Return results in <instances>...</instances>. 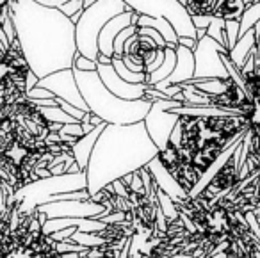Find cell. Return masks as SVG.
<instances>
[{
	"instance_id": "7c38bea8",
	"label": "cell",
	"mask_w": 260,
	"mask_h": 258,
	"mask_svg": "<svg viewBox=\"0 0 260 258\" xmlns=\"http://www.w3.org/2000/svg\"><path fill=\"white\" fill-rule=\"evenodd\" d=\"M98 75H100L102 82L105 84L109 91L112 94H116L121 100H128V102H136V100H145L146 91H148V84H128L126 80H123L121 77L116 73L114 66L109 64H98Z\"/></svg>"
},
{
	"instance_id": "6da1fadb",
	"label": "cell",
	"mask_w": 260,
	"mask_h": 258,
	"mask_svg": "<svg viewBox=\"0 0 260 258\" xmlns=\"http://www.w3.org/2000/svg\"><path fill=\"white\" fill-rule=\"evenodd\" d=\"M170 203L175 215H166L164 224L136 251L141 258H210L253 232L248 217L232 201V194L217 200L184 194Z\"/></svg>"
},
{
	"instance_id": "8fae6325",
	"label": "cell",
	"mask_w": 260,
	"mask_h": 258,
	"mask_svg": "<svg viewBox=\"0 0 260 258\" xmlns=\"http://www.w3.org/2000/svg\"><path fill=\"white\" fill-rule=\"evenodd\" d=\"M38 87H45L50 93L55 94V98H61V100L72 104L73 107L80 109L84 112H89L86 100H84L82 93H80V87L77 84L75 72L72 70H62V72L52 73L47 79H41L38 82Z\"/></svg>"
},
{
	"instance_id": "5bb4252c",
	"label": "cell",
	"mask_w": 260,
	"mask_h": 258,
	"mask_svg": "<svg viewBox=\"0 0 260 258\" xmlns=\"http://www.w3.org/2000/svg\"><path fill=\"white\" fill-rule=\"evenodd\" d=\"M132 16L134 11H126L123 15H118L116 18H112L107 25L104 27V30L100 33L98 38V48H100L102 55H107V57H114V41L119 36V33L125 29H128L132 25Z\"/></svg>"
},
{
	"instance_id": "3957f363",
	"label": "cell",
	"mask_w": 260,
	"mask_h": 258,
	"mask_svg": "<svg viewBox=\"0 0 260 258\" xmlns=\"http://www.w3.org/2000/svg\"><path fill=\"white\" fill-rule=\"evenodd\" d=\"M11 18L27 68L38 79L72 70L77 48V25L61 9L45 8L34 0H9Z\"/></svg>"
},
{
	"instance_id": "277c9868",
	"label": "cell",
	"mask_w": 260,
	"mask_h": 258,
	"mask_svg": "<svg viewBox=\"0 0 260 258\" xmlns=\"http://www.w3.org/2000/svg\"><path fill=\"white\" fill-rule=\"evenodd\" d=\"M159 155V148L152 141L145 121L134 125H107L91 153L86 169L87 194L146 168Z\"/></svg>"
},
{
	"instance_id": "9a60e30c",
	"label": "cell",
	"mask_w": 260,
	"mask_h": 258,
	"mask_svg": "<svg viewBox=\"0 0 260 258\" xmlns=\"http://www.w3.org/2000/svg\"><path fill=\"white\" fill-rule=\"evenodd\" d=\"M255 48H256V36H255V29H253L237 41L235 48L230 52V59L234 61V64L237 66L239 70H242L248 55L251 54Z\"/></svg>"
},
{
	"instance_id": "7a4b0ae2",
	"label": "cell",
	"mask_w": 260,
	"mask_h": 258,
	"mask_svg": "<svg viewBox=\"0 0 260 258\" xmlns=\"http://www.w3.org/2000/svg\"><path fill=\"white\" fill-rule=\"evenodd\" d=\"M180 139L168 143L157 162L184 194H192L200 180L224 157L232 143L249 132L246 118L239 116H180Z\"/></svg>"
},
{
	"instance_id": "d6986e66",
	"label": "cell",
	"mask_w": 260,
	"mask_h": 258,
	"mask_svg": "<svg viewBox=\"0 0 260 258\" xmlns=\"http://www.w3.org/2000/svg\"><path fill=\"white\" fill-rule=\"evenodd\" d=\"M224 29H226V20L214 15V22L210 23V27L207 29V36L212 38L214 41H217L219 45H223V47L228 50V41H226V33H224Z\"/></svg>"
},
{
	"instance_id": "9c48e42d",
	"label": "cell",
	"mask_w": 260,
	"mask_h": 258,
	"mask_svg": "<svg viewBox=\"0 0 260 258\" xmlns=\"http://www.w3.org/2000/svg\"><path fill=\"white\" fill-rule=\"evenodd\" d=\"M184 107V104L177 100H157L153 102L152 111L148 112L145 119L146 130H148L152 141L157 144V148L164 150L171 139V134L177 128L180 116L175 114L173 109Z\"/></svg>"
},
{
	"instance_id": "1f68e13d",
	"label": "cell",
	"mask_w": 260,
	"mask_h": 258,
	"mask_svg": "<svg viewBox=\"0 0 260 258\" xmlns=\"http://www.w3.org/2000/svg\"><path fill=\"white\" fill-rule=\"evenodd\" d=\"M256 66H260V40L256 41Z\"/></svg>"
},
{
	"instance_id": "44dd1931",
	"label": "cell",
	"mask_w": 260,
	"mask_h": 258,
	"mask_svg": "<svg viewBox=\"0 0 260 258\" xmlns=\"http://www.w3.org/2000/svg\"><path fill=\"white\" fill-rule=\"evenodd\" d=\"M73 68L80 70V72H96V70H98V62L89 61V59H86V57H82L80 54H77Z\"/></svg>"
},
{
	"instance_id": "30bf717a",
	"label": "cell",
	"mask_w": 260,
	"mask_h": 258,
	"mask_svg": "<svg viewBox=\"0 0 260 258\" xmlns=\"http://www.w3.org/2000/svg\"><path fill=\"white\" fill-rule=\"evenodd\" d=\"M221 54H228L230 52L214 41L212 38H203L198 43V48L194 50V61H196V73L194 79L198 80H228V70L224 66Z\"/></svg>"
},
{
	"instance_id": "d4e9b609",
	"label": "cell",
	"mask_w": 260,
	"mask_h": 258,
	"mask_svg": "<svg viewBox=\"0 0 260 258\" xmlns=\"http://www.w3.org/2000/svg\"><path fill=\"white\" fill-rule=\"evenodd\" d=\"M164 61H166V52H164V48H159V50H157V57H155V61H153L150 66H146V73H148V75H152V73H155L157 70H159L160 66L164 64Z\"/></svg>"
},
{
	"instance_id": "ffe728a7",
	"label": "cell",
	"mask_w": 260,
	"mask_h": 258,
	"mask_svg": "<svg viewBox=\"0 0 260 258\" xmlns=\"http://www.w3.org/2000/svg\"><path fill=\"white\" fill-rule=\"evenodd\" d=\"M138 33H139L138 25H130L128 29H125V30H121V33H119V36L116 38V41H114V54H116L114 57H123V55H125L126 41H128L132 36H136Z\"/></svg>"
},
{
	"instance_id": "d6a6232c",
	"label": "cell",
	"mask_w": 260,
	"mask_h": 258,
	"mask_svg": "<svg viewBox=\"0 0 260 258\" xmlns=\"http://www.w3.org/2000/svg\"><path fill=\"white\" fill-rule=\"evenodd\" d=\"M253 2H260V0H253Z\"/></svg>"
},
{
	"instance_id": "4316f807",
	"label": "cell",
	"mask_w": 260,
	"mask_h": 258,
	"mask_svg": "<svg viewBox=\"0 0 260 258\" xmlns=\"http://www.w3.org/2000/svg\"><path fill=\"white\" fill-rule=\"evenodd\" d=\"M34 2H38V4H41V6H45V8L61 9L62 6L66 4V2H70V0H34Z\"/></svg>"
},
{
	"instance_id": "2e32d148",
	"label": "cell",
	"mask_w": 260,
	"mask_h": 258,
	"mask_svg": "<svg viewBox=\"0 0 260 258\" xmlns=\"http://www.w3.org/2000/svg\"><path fill=\"white\" fill-rule=\"evenodd\" d=\"M164 52H166V61H164V64L160 66L155 73L148 75L146 84H148L150 87H155L159 82H162V80H166L168 77H171V73H173L175 68H177V61H178L177 50H175L173 47H166V48H164Z\"/></svg>"
},
{
	"instance_id": "ba28073f",
	"label": "cell",
	"mask_w": 260,
	"mask_h": 258,
	"mask_svg": "<svg viewBox=\"0 0 260 258\" xmlns=\"http://www.w3.org/2000/svg\"><path fill=\"white\" fill-rule=\"evenodd\" d=\"M123 2L141 16L166 18L180 38L196 40V27L192 23V16L178 0H123Z\"/></svg>"
},
{
	"instance_id": "5b68a950",
	"label": "cell",
	"mask_w": 260,
	"mask_h": 258,
	"mask_svg": "<svg viewBox=\"0 0 260 258\" xmlns=\"http://www.w3.org/2000/svg\"><path fill=\"white\" fill-rule=\"evenodd\" d=\"M23 200L13 198L8 207H2V254L0 258H80L62 253L61 244L64 239H57L54 232L45 226L48 215L43 207L22 210Z\"/></svg>"
},
{
	"instance_id": "8992f818",
	"label": "cell",
	"mask_w": 260,
	"mask_h": 258,
	"mask_svg": "<svg viewBox=\"0 0 260 258\" xmlns=\"http://www.w3.org/2000/svg\"><path fill=\"white\" fill-rule=\"evenodd\" d=\"M75 72L77 84L80 87L84 100H86L89 112L100 118L107 125H134L146 119L152 111L153 102L150 100H121L105 87L98 72Z\"/></svg>"
},
{
	"instance_id": "7402d4cb",
	"label": "cell",
	"mask_w": 260,
	"mask_h": 258,
	"mask_svg": "<svg viewBox=\"0 0 260 258\" xmlns=\"http://www.w3.org/2000/svg\"><path fill=\"white\" fill-rule=\"evenodd\" d=\"M27 100H54L55 94L50 93L48 89H45V87H34L32 91H29V93L25 94Z\"/></svg>"
},
{
	"instance_id": "e0dca14e",
	"label": "cell",
	"mask_w": 260,
	"mask_h": 258,
	"mask_svg": "<svg viewBox=\"0 0 260 258\" xmlns=\"http://www.w3.org/2000/svg\"><path fill=\"white\" fill-rule=\"evenodd\" d=\"M260 22V2H253V4L246 6L244 13L241 16V38L248 34L249 30L255 29V25Z\"/></svg>"
},
{
	"instance_id": "4dcf8cb0",
	"label": "cell",
	"mask_w": 260,
	"mask_h": 258,
	"mask_svg": "<svg viewBox=\"0 0 260 258\" xmlns=\"http://www.w3.org/2000/svg\"><path fill=\"white\" fill-rule=\"evenodd\" d=\"M84 2V9H89V8H93L94 4H96L98 0H82Z\"/></svg>"
},
{
	"instance_id": "ac0fdd59",
	"label": "cell",
	"mask_w": 260,
	"mask_h": 258,
	"mask_svg": "<svg viewBox=\"0 0 260 258\" xmlns=\"http://www.w3.org/2000/svg\"><path fill=\"white\" fill-rule=\"evenodd\" d=\"M112 66H114L116 73H118L123 80H126L128 84H146V80H148V75H146V73L130 72V70L125 66V62H123L121 57H112Z\"/></svg>"
},
{
	"instance_id": "83f0119b",
	"label": "cell",
	"mask_w": 260,
	"mask_h": 258,
	"mask_svg": "<svg viewBox=\"0 0 260 258\" xmlns=\"http://www.w3.org/2000/svg\"><path fill=\"white\" fill-rule=\"evenodd\" d=\"M198 43H200V41L194 40V38H180V40H178V45H180V47H185V48H189V50H192V52L198 48Z\"/></svg>"
},
{
	"instance_id": "52a82bcc",
	"label": "cell",
	"mask_w": 260,
	"mask_h": 258,
	"mask_svg": "<svg viewBox=\"0 0 260 258\" xmlns=\"http://www.w3.org/2000/svg\"><path fill=\"white\" fill-rule=\"evenodd\" d=\"M126 11H132L123 0H98L96 4L89 9H84L80 22L77 23V48L82 57L98 62L100 48H98V38L104 27Z\"/></svg>"
},
{
	"instance_id": "cb8c5ba5",
	"label": "cell",
	"mask_w": 260,
	"mask_h": 258,
	"mask_svg": "<svg viewBox=\"0 0 260 258\" xmlns=\"http://www.w3.org/2000/svg\"><path fill=\"white\" fill-rule=\"evenodd\" d=\"M79 11H84V2L82 0H70L61 8V13L66 15L68 18H72L73 15H77Z\"/></svg>"
},
{
	"instance_id": "484cf974",
	"label": "cell",
	"mask_w": 260,
	"mask_h": 258,
	"mask_svg": "<svg viewBox=\"0 0 260 258\" xmlns=\"http://www.w3.org/2000/svg\"><path fill=\"white\" fill-rule=\"evenodd\" d=\"M212 22H214V15H196V16H192V23H194L196 30H198V29H209Z\"/></svg>"
},
{
	"instance_id": "f1b7e54d",
	"label": "cell",
	"mask_w": 260,
	"mask_h": 258,
	"mask_svg": "<svg viewBox=\"0 0 260 258\" xmlns=\"http://www.w3.org/2000/svg\"><path fill=\"white\" fill-rule=\"evenodd\" d=\"M98 64H104V66H109V64H112V59L111 57H107V55H98Z\"/></svg>"
},
{
	"instance_id": "603a6c76",
	"label": "cell",
	"mask_w": 260,
	"mask_h": 258,
	"mask_svg": "<svg viewBox=\"0 0 260 258\" xmlns=\"http://www.w3.org/2000/svg\"><path fill=\"white\" fill-rule=\"evenodd\" d=\"M139 36H148V38H152L153 41H155L157 45H159V48H166L168 47V43H166V40L162 38V34L159 33V30H155V29H148V27H143V29H139Z\"/></svg>"
},
{
	"instance_id": "f546056e",
	"label": "cell",
	"mask_w": 260,
	"mask_h": 258,
	"mask_svg": "<svg viewBox=\"0 0 260 258\" xmlns=\"http://www.w3.org/2000/svg\"><path fill=\"white\" fill-rule=\"evenodd\" d=\"M203 38H207V29H198V30H196V40L202 41Z\"/></svg>"
},
{
	"instance_id": "4fadbf2b",
	"label": "cell",
	"mask_w": 260,
	"mask_h": 258,
	"mask_svg": "<svg viewBox=\"0 0 260 258\" xmlns=\"http://www.w3.org/2000/svg\"><path fill=\"white\" fill-rule=\"evenodd\" d=\"M175 50H177V57H178L175 72L171 73V77H168L166 80H162V82H159L155 87H153V89L160 91V93H162L166 87L187 84V82H191V80L194 79V73H196L194 52L189 50V48H185V47H180V45H178Z\"/></svg>"
}]
</instances>
